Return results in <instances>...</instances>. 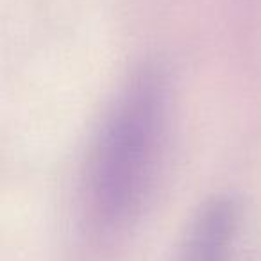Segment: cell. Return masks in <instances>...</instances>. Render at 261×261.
<instances>
[{
	"label": "cell",
	"instance_id": "1",
	"mask_svg": "<svg viewBox=\"0 0 261 261\" xmlns=\"http://www.w3.org/2000/svg\"><path fill=\"white\" fill-rule=\"evenodd\" d=\"M167 81L156 66L136 73L102 125L90 165L88 192L95 217L118 227L138 213L161 152Z\"/></svg>",
	"mask_w": 261,
	"mask_h": 261
},
{
	"label": "cell",
	"instance_id": "2",
	"mask_svg": "<svg viewBox=\"0 0 261 261\" xmlns=\"http://www.w3.org/2000/svg\"><path fill=\"white\" fill-rule=\"evenodd\" d=\"M236 211L229 200H213L199 213L177 261H231Z\"/></svg>",
	"mask_w": 261,
	"mask_h": 261
}]
</instances>
